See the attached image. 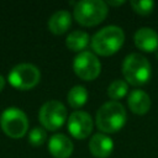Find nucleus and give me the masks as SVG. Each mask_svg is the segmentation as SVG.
I'll return each mask as SVG.
<instances>
[{"instance_id":"f257e3e1","label":"nucleus","mask_w":158,"mask_h":158,"mask_svg":"<svg viewBox=\"0 0 158 158\" xmlns=\"http://www.w3.org/2000/svg\"><path fill=\"white\" fill-rule=\"evenodd\" d=\"M127 120L126 110L118 101H107L100 106L95 115V125L104 133L120 131Z\"/></svg>"},{"instance_id":"f03ea898","label":"nucleus","mask_w":158,"mask_h":158,"mask_svg":"<svg viewBox=\"0 0 158 158\" xmlns=\"http://www.w3.org/2000/svg\"><path fill=\"white\" fill-rule=\"evenodd\" d=\"M125 42V33L118 26H106L98 31L90 40L91 49L99 56L115 54Z\"/></svg>"},{"instance_id":"7ed1b4c3","label":"nucleus","mask_w":158,"mask_h":158,"mask_svg":"<svg viewBox=\"0 0 158 158\" xmlns=\"http://www.w3.org/2000/svg\"><path fill=\"white\" fill-rule=\"evenodd\" d=\"M122 74L126 79V83L133 86H141L151 78V63L144 56L139 53H131L123 59Z\"/></svg>"},{"instance_id":"20e7f679","label":"nucleus","mask_w":158,"mask_h":158,"mask_svg":"<svg viewBox=\"0 0 158 158\" xmlns=\"http://www.w3.org/2000/svg\"><path fill=\"white\" fill-rule=\"evenodd\" d=\"M109 9L102 0H83L74 5V19L81 26L91 27L101 23L107 16Z\"/></svg>"},{"instance_id":"39448f33","label":"nucleus","mask_w":158,"mask_h":158,"mask_svg":"<svg viewBox=\"0 0 158 158\" xmlns=\"http://www.w3.org/2000/svg\"><path fill=\"white\" fill-rule=\"evenodd\" d=\"M0 126L4 133L11 138H21L28 128V118L19 107H7L1 112Z\"/></svg>"},{"instance_id":"423d86ee","label":"nucleus","mask_w":158,"mask_h":158,"mask_svg":"<svg viewBox=\"0 0 158 158\" xmlns=\"http://www.w3.org/2000/svg\"><path fill=\"white\" fill-rule=\"evenodd\" d=\"M41 79L40 69L31 63H20L15 65L7 77L9 83L19 90H30L35 88Z\"/></svg>"},{"instance_id":"0eeeda50","label":"nucleus","mask_w":158,"mask_h":158,"mask_svg":"<svg viewBox=\"0 0 158 158\" xmlns=\"http://www.w3.org/2000/svg\"><path fill=\"white\" fill-rule=\"evenodd\" d=\"M38 118L43 128L56 131L64 125L67 120V109L60 101L49 100L41 106Z\"/></svg>"},{"instance_id":"6e6552de","label":"nucleus","mask_w":158,"mask_h":158,"mask_svg":"<svg viewBox=\"0 0 158 158\" xmlns=\"http://www.w3.org/2000/svg\"><path fill=\"white\" fill-rule=\"evenodd\" d=\"M73 69L80 79L90 81L99 77L101 72V63L93 52L83 51L75 56L73 60Z\"/></svg>"},{"instance_id":"1a4fd4ad","label":"nucleus","mask_w":158,"mask_h":158,"mask_svg":"<svg viewBox=\"0 0 158 158\" xmlns=\"http://www.w3.org/2000/svg\"><path fill=\"white\" fill-rule=\"evenodd\" d=\"M93 118L85 111H74L68 118V131L77 139L86 138L93 131Z\"/></svg>"},{"instance_id":"9d476101","label":"nucleus","mask_w":158,"mask_h":158,"mask_svg":"<svg viewBox=\"0 0 158 158\" xmlns=\"http://www.w3.org/2000/svg\"><path fill=\"white\" fill-rule=\"evenodd\" d=\"M48 151L54 158H69L73 153V142L68 136L56 133L48 141Z\"/></svg>"},{"instance_id":"9b49d317","label":"nucleus","mask_w":158,"mask_h":158,"mask_svg":"<svg viewBox=\"0 0 158 158\" xmlns=\"http://www.w3.org/2000/svg\"><path fill=\"white\" fill-rule=\"evenodd\" d=\"M135 44L143 52H156L158 49V33L151 27H141L133 36Z\"/></svg>"},{"instance_id":"f8f14e48","label":"nucleus","mask_w":158,"mask_h":158,"mask_svg":"<svg viewBox=\"0 0 158 158\" xmlns=\"http://www.w3.org/2000/svg\"><path fill=\"white\" fill-rule=\"evenodd\" d=\"M89 149L96 158H107L114 151V141L105 133H95L89 141Z\"/></svg>"},{"instance_id":"ddd939ff","label":"nucleus","mask_w":158,"mask_h":158,"mask_svg":"<svg viewBox=\"0 0 158 158\" xmlns=\"http://www.w3.org/2000/svg\"><path fill=\"white\" fill-rule=\"evenodd\" d=\"M127 104L130 110L136 115H144L149 111L151 98L149 95L139 89L132 90L127 96Z\"/></svg>"},{"instance_id":"4468645a","label":"nucleus","mask_w":158,"mask_h":158,"mask_svg":"<svg viewBox=\"0 0 158 158\" xmlns=\"http://www.w3.org/2000/svg\"><path fill=\"white\" fill-rule=\"evenodd\" d=\"M72 25V15L67 10L54 12L48 20V30L54 35L65 33Z\"/></svg>"},{"instance_id":"2eb2a0df","label":"nucleus","mask_w":158,"mask_h":158,"mask_svg":"<svg viewBox=\"0 0 158 158\" xmlns=\"http://www.w3.org/2000/svg\"><path fill=\"white\" fill-rule=\"evenodd\" d=\"M90 37L85 31H73L70 32L67 38H65V46L73 51V52H83V49L86 48V46L89 44Z\"/></svg>"},{"instance_id":"dca6fc26","label":"nucleus","mask_w":158,"mask_h":158,"mask_svg":"<svg viewBox=\"0 0 158 158\" xmlns=\"http://www.w3.org/2000/svg\"><path fill=\"white\" fill-rule=\"evenodd\" d=\"M67 100L73 109H79L84 106L88 101V90L83 85H74L67 95Z\"/></svg>"},{"instance_id":"f3484780","label":"nucleus","mask_w":158,"mask_h":158,"mask_svg":"<svg viewBox=\"0 0 158 158\" xmlns=\"http://www.w3.org/2000/svg\"><path fill=\"white\" fill-rule=\"evenodd\" d=\"M127 91H128V84L126 83V80H121V79L114 80L107 88V95L110 99H112V101H117L125 98L127 95Z\"/></svg>"},{"instance_id":"a211bd4d","label":"nucleus","mask_w":158,"mask_h":158,"mask_svg":"<svg viewBox=\"0 0 158 158\" xmlns=\"http://www.w3.org/2000/svg\"><path fill=\"white\" fill-rule=\"evenodd\" d=\"M131 7L132 10L138 14V15H142V16H146V15H149L153 9H154V1L152 0H132L131 2Z\"/></svg>"},{"instance_id":"6ab92c4d","label":"nucleus","mask_w":158,"mask_h":158,"mask_svg":"<svg viewBox=\"0 0 158 158\" xmlns=\"http://www.w3.org/2000/svg\"><path fill=\"white\" fill-rule=\"evenodd\" d=\"M47 139V132L43 127H33L30 133H28V142L33 146V147H40L42 146Z\"/></svg>"},{"instance_id":"aec40b11","label":"nucleus","mask_w":158,"mask_h":158,"mask_svg":"<svg viewBox=\"0 0 158 158\" xmlns=\"http://www.w3.org/2000/svg\"><path fill=\"white\" fill-rule=\"evenodd\" d=\"M123 4H125L123 0H120V1H111V0H109L106 2L107 6H120V5H123Z\"/></svg>"},{"instance_id":"412c9836","label":"nucleus","mask_w":158,"mask_h":158,"mask_svg":"<svg viewBox=\"0 0 158 158\" xmlns=\"http://www.w3.org/2000/svg\"><path fill=\"white\" fill-rule=\"evenodd\" d=\"M4 86H5V78L2 75H0V91L4 89Z\"/></svg>"},{"instance_id":"4be33fe9","label":"nucleus","mask_w":158,"mask_h":158,"mask_svg":"<svg viewBox=\"0 0 158 158\" xmlns=\"http://www.w3.org/2000/svg\"><path fill=\"white\" fill-rule=\"evenodd\" d=\"M156 57H157V59H158V49L156 51Z\"/></svg>"}]
</instances>
